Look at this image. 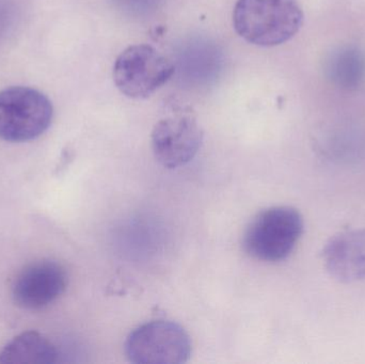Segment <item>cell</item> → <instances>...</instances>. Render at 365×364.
I'll list each match as a JSON object with an SVG mask.
<instances>
[{
  "label": "cell",
  "mask_w": 365,
  "mask_h": 364,
  "mask_svg": "<svg viewBox=\"0 0 365 364\" xmlns=\"http://www.w3.org/2000/svg\"><path fill=\"white\" fill-rule=\"evenodd\" d=\"M57 348L36 331H26L15 337L0 352L2 364H53L58 363Z\"/></svg>",
  "instance_id": "obj_9"
},
{
  "label": "cell",
  "mask_w": 365,
  "mask_h": 364,
  "mask_svg": "<svg viewBox=\"0 0 365 364\" xmlns=\"http://www.w3.org/2000/svg\"><path fill=\"white\" fill-rule=\"evenodd\" d=\"M304 230L297 209L276 207L259 213L247 229L244 248L247 254L265 262L285 260L293 252Z\"/></svg>",
  "instance_id": "obj_2"
},
{
  "label": "cell",
  "mask_w": 365,
  "mask_h": 364,
  "mask_svg": "<svg viewBox=\"0 0 365 364\" xmlns=\"http://www.w3.org/2000/svg\"><path fill=\"white\" fill-rule=\"evenodd\" d=\"M51 100L38 90L12 87L0 92V138L32 140L46 132L53 120Z\"/></svg>",
  "instance_id": "obj_3"
},
{
  "label": "cell",
  "mask_w": 365,
  "mask_h": 364,
  "mask_svg": "<svg viewBox=\"0 0 365 364\" xmlns=\"http://www.w3.org/2000/svg\"><path fill=\"white\" fill-rule=\"evenodd\" d=\"M302 21L298 0H237L233 12L236 32L257 46L287 42L299 31Z\"/></svg>",
  "instance_id": "obj_1"
},
{
  "label": "cell",
  "mask_w": 365,
  "mask_h": 364,
  "mask_svg": "<svg viewBox=\"0 0 365 364\" xmlns=\"http://www.w3.org/2000/svg\"><path fill=\"white\" fill-rule=\"evenodd\" d=\"M173 62L154 47L133 45L122 51L113 66V80L121 93L130 98H147L170 80Z\"/></svg>",
  "instance_id": "obj_4"
},
{
  "label": "cell",
  "mask_w": 365,
  "mask_h": 364,
  "mask_svg": "<svg viewBox=\"0 0 365 364\" xmlns=\"http://www.w3.org/2000/svg\"><path fill=\"white\" fill-rule=\"evenodd\" d=\"M330 80L343 89H357L365 80V55L356 47H343L327 60Z\"/></svg>",
  "instance_id": "obj_10"
},
{
  "label": "cell",
  "mask_w": 365,
  "mask_h": 364,
  "mask_svg": "<svg viewBox=\"0 0 365 364\" xmlns=\"http://www.w3.org/2000/svg\"><path fill=\"white\" fill-rule=\"evenodd\" d=\"M125 353L133 363H185L191 355L190 338L175 323L154 321L130 333L126 340Z\"/></svg>",
  "instance_id": "obj_5"
},
{
  "label": "cell",
  "mask_w": 365,
  "mask_h": 364,
  "mask_svg": "<svg viewBox=\"0 0 365 364\" xmlns=\"http://www.w3.org/2000/svg\"><path fill=\"white\" fill-rule=\"evenodd\" d=\"M326 269L344 284L365 278V230H349L334 235L323 252Z\"/></svg>",
  "instance_id": "obj_8"
},
{
  "label": "cell",
  "mask_w": 365,
  "mask_h": 364,
  "mask_svg": "<svg viewBox=\"0 0 365 364\" xmlns=\"http://www.w3.org/2000/svg\"><path fill=\"white\" fill-rule=\"evenodd\" d=\"M203 140V132L191 115L165 118L154 126L152 149L156 160L168 169L179 168L193 160Z\"/></svg>",
  "instance_id": "obj_6"
},
{
  "label": "cell",
  "mask_w": 365,
  "mask_h": 364,
  "mask_svg": "<svg viewBox=\"0 0 365 364\" xmlns=\"http://www.w3.org/2000/svg\"><path fill=\"white\" fill-rule=\"evenodd\" d=\"M68 286V275L55 261H40L26 266L12 286L13 299L24 309H41L59 298Z\"/></svg>",
  "instance_id": "obj_7"
}]
</instances>
